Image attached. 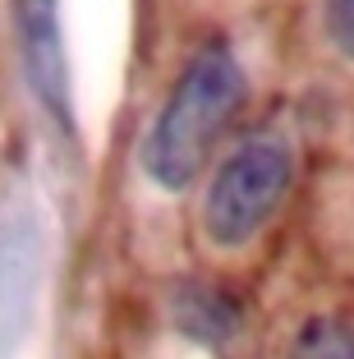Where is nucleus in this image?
I'll return each mask as SVG.
<instances>
[{
  "instance_id": "obj_1",
  "label": "nucleus",
  "mask_w": 354,
  "mask_h": 359,
  "mask_svg": "<svg viewBox=\"0 0 354 359\" xmlns=\"http://www.w3.org/2000/svg\"><path fill=\"white\" fill-rule=\"evenodd\" d=\"M244 93H249V79L235 51L226 42L203 46L166 93L143 138L147 180L161 189H189L207 166V152L217 148L221 129L244 106Z\"/></svg>"
},
{
  "instance_id": "obj_2",
  "label": "nucleus",
  "mask_w": 354,
  "mask_h": 359,
  "mask_svg": "<svg viewBox=\"0 0 354 359\" xmlns=\"http://www.w3.org/2000/svg\"><path fill=\"white\" fill-rule=\"evenodd\" d=\"M290 180H294V152L281 134H258L240 143L221 161V170L207 184V198H203L207 240L217 249L249 244L290 194Z\"/></svg>"
},
{
  "instance_id": "obj_3",
  "label": "nucleus",
  "mask_w": 354,
  "mask_h": 359,
  "mask_svg": "<svg viewBox=\"0 0 354 359\" xmlns=\"http://www.w3.org/2000/svg\"><path fill=\"white\" fill-rule=\"evenodd\" d=\"M19 51L23 74L32 93L42 97L55 125L74 129V102H69V69H64V42L55 23V0H19Z\"/></svg>"
},
{
  "instance_id": "obj_4",
  "label": "nucleus",
  "mask_w": 354,
  "mask_h": 359,
  "mask_svg": "<svg viewBox=\"0 0 354 359\" xmlns=\"http://www.w3.org/2000/svg\"><path fill=\"white\" fill-rule=\"evenodd\" d=\"M175 318L179 327L189 332V337L198 341H226L230 332L240 327V309H235V299L226 295V290H217V285H184L175 295Z\"/></svg>"
},
{
  "instance_id": "obj_5",
  "label": "nucleus",
  "mask_w": 354,
  "mask_h": 359,
  "mask_svg": "<svg viewBox=\"0 0 354 359\" xmlns=\"http://www.w3.org/2000/svg\"><path fill=\"white\" fill-rule=\"evenodd\" d=\"M294 359H354V318H313L294 337Z\"/></svg>"
},
{
  "instance_id": "obj_6",
  "label": "nucleus",
  "mask_w": 354,
  "mask_h": 359,
  "mask_svg": "<svg viewBox=\"0 0 354 359\" xmlns=\"http://www.w3.org/2000/svg\"><path fill=\"white\" fill-rule=\"evenodd\" d=\"M322 23L336 51L345 60H354V0H322Z\"/></svg>"
}]
</instances>
